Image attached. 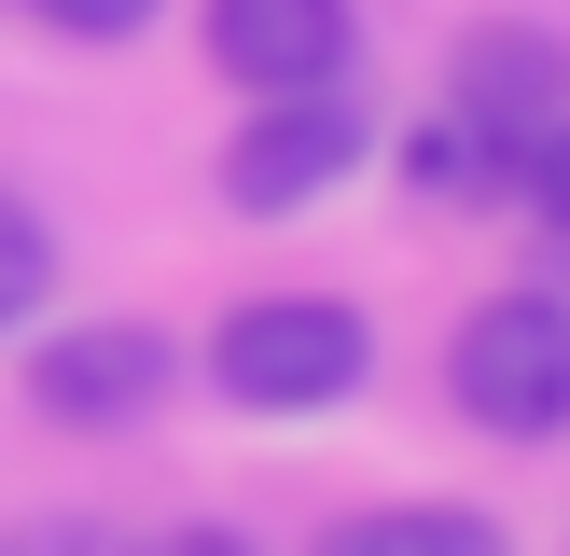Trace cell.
<instances>
[{
  "mask_svg": "<svg viewBox=\"0 0 570 556\" xmlns=\"http://www.w3.org/2000/svg\"><path fill=\"white\" fill-rule=\"evenodd\" d=\"M321 556H515V543L488 515H460V500H390V515L321 528Z\"/></svg>",
  "mask_w": 570,
  "mask_h": 556,
  "instance_id": "52a82bcc",
  "label": "cell"
},
{
  "mask_svg": "<svg viewBox=\"0 0 570 556\" xmlns=\"http://www.w3.org/2000/svg\"><path fill=\"white\" fill-rule=\"evenodd\" d=\"M404 181H417V195H445V209H460V195H515V153H501L488 126H460V111H432V126L404 139Z\"/></svg>",
  "mask_w": 570,
  "mask_h": 556,
  "instance_id": "ba28073f",
  "label": "cell"
},
{
  "mask_svg": "<svg viewBox=\"0 0 570 556\" xmlns=\"http://www.w3.org/2000/svg\"><path fill=\"white\" fill-rule=\"evenodd\" d=\"M515 195H529V209H543L557 237H570V111H557V126H543V139L515 153Z\"/></svg>",
  "mask_w": 570,
  "mask_h": 556,
  "instance_id": "8fae6325",
  "label": "cell"
},
{
  "mask_svg": "<svg viewBox=\"0 0 570 556\" xmlns=\"http://www.w3.org/2000/svg\"><path fill=\"white\" fill-rule=\"evenodd\" d=\"M42 292H56V222L28 209V195H0V334H14Z\"/></svg>",
  "mask_w": 570,
  "mask_h": 556,
  "instance_id": "9c48e42d",
  "label": "cell"
},
{
  "mask_svg": "<svg viewBox=\"0 0 570 556\" xmlns=\"http://www.w3.org/2000/svg\"><path fill=\"white\" fill-rule=\"evenodd\" d=\"M14 556H111V543H98V528H28Z\"/></svg>",
  "mask_w": 570,
  "mask_h": 556,
  "instance_id": "4fadbf2b",
  "label": "cell"
},
{
  "mask_svg": "<svg viewBox=\"0 0 570 556\" xmlns=\"http://www.w3.org/2000/svg\"><path fill=\"white\" fill-rule=\"evenodd\" d=\"M445 111L488 126L501 153H529V139L570 111V42H543V28H473L460 70H445Z\"/></svg>",
  "mask_w": 570,
  "mask_h": 556,
  "instance_id": "8992f818",
  "label": "cell"
},
{
  "mask_svg": "<svg viewBox=\"0 0 570 556\" xmlns=\"http://www.w3.org/2000/svg\"><path fill=\"white\" fill-rule=\"evenodd\" d=\"M445 404L488 445H557L570 431V306L557 292H488L445 334Z\"/></svg>",
  "mask_w": 570,
  "mask_h": 556,
  "instance_id": "7a4b0ae2",
  "label": "cell"
},
{
  "mask_svg": "<svg viewBox=\"0 0 570 556\" xmlns=\"http://www.w3.org/2000/svg\"><path fill=\"white\" fill-rule=\"evenodd\" d=\"M195 28H209V70L237 98H306V83H348V56H362L348 0H209Z\"/></svg>",
  "mask_w": 570,
  "mask_h": 556,
  "instance_id": "5b68a950",
  "label": "cell"
},
{
  "mask_svg": "<svg viewBox=\"0 0 570 556\" xmlns=\"http://www.w3.org/2000/svg\"><path fill=\"white\" fill-rule=\"evenodd\" d=\"M111 556H250L237 528H154V543H111Z\"/></svg>",
  "mask_w": 570,
  "mask_h": 556,
  "instance_id": "7c38bea8",
  "label": "cell"
},
{
  "mask_svg": "<svg viewBox=\"0 0 570 556\" xmlns=\"http://www.w3.org/2000/svg\"><path fill=\"white\" fill-rule=\"evenodd\" d=\"M376 376V320L348 292H250L209 320V389L237 417H321Z\"/></svg>",
  "mask_w": 570,
  "mask_h": 556,
  "instance_id": "6da1fadb",
  "label": "cell"
},
{
  "mask_svg": "<svg viewBox=\"0 0 570 556\" xmlns=\"http://www.w3.org/2000/svg\"><path fill=\"white\" fill-rule=\"evenodd\" d=\"M28 14H42L56 42H139V28H154L167 0H28Z\"/></svg>",
  "mask_w": 570,
  "mask_h": 556,
  "instance_id": "30bf717a",
  "label": "cell"
},
{
  "mask_svg": "<svg viewBox=\"0 0 570 556\" xmlns=\"http://www.w3.org/2000/svg\"><path fill=\"white\" fill-rule=\"evenodd\" d=\"M376 153V126H362V98L348 83H306V98H250V126L223 139V209L237 222H293V209H321L348 167Z\"/></svg>",
  "mask_w": 570,
  "mask_h": 556,
  "instance_id": "3957f363",
  "label": "cell"
},
{
  "mask_svg": "<svg viewBox=\"0 0 570 556\" xmlns=\"http://www.w3.org/2000/svg\"><path fill=\"white\" fill-rule=\"evenodd\" d=\"M167 389H181V348L154 320H70V334L28 348V404L56 431H154Z\"/></svg>",
  "mask_w": 570,
  "mask_h": 556,
  "instance_id": "277c9868",
  "label": "cell"
}]
</instances>
